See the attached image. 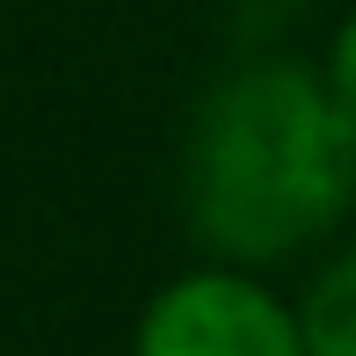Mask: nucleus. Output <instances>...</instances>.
I'll return each mask as SVG.
<instances>
[{
  "label": "nucleus",
  "instance_id": "obj_1",
  "mask_svg": "<svg viewBox=\"0 0 356 356\" xmlns=\"http://www.w3.org/2000/svg\"><path fill=\"white\" fill-rule=\"evenodd\" d=\"M356 197V131L298 66H248L189 138V211L233 262H284Z\"/></svg>",
  "mask_w": 356,
  "mask_h": 356
},
{
  "label": "nucleus",
  "instance_id": "obj_4",
  "mask_svg": "<svg viewBox=\"0 0 356 356\" xmlns=\"http://www.w3.org/2000/svg\"><path fill=\"white\" fill-rule=\"evenodd\" d=\"M320 88H327V102L342 109L349 131H356V15L342 22V37H334V58H327V80H320Z\"/></svg>",
  "mask_w": 356,
  "mask_h": 356
},
{
  "label": "nucleus",
  "instance_id": "obj_3",
  "mask_svg": "<svg viewBox=\"0 0 356 356\" xmlns=\"http://www.w3.org/2000/svg\"><path fill=\"white\" fill-rule=\"evenodd\" d=\"M298 356H356V254H342L327 277L305 291Z\"/></svg>",
  "mask_w": 356,
  "mask_h": 356
},
{
  "label": "nucleus",
  "instance_id": "obj_2",
  "mask_svg": "<svg viewBox=\"0 0 356 356\" xmlns=\"http://www.w3.org/2000/svg\"><path fill=\"white\" fill-rule=\"evenodd\" d=\"M138 356H298V320L262 284L204 269L145 305Z\"/></svg>",
  "mask_w": 356,
  "mask_h": 356
}]
</instances>
